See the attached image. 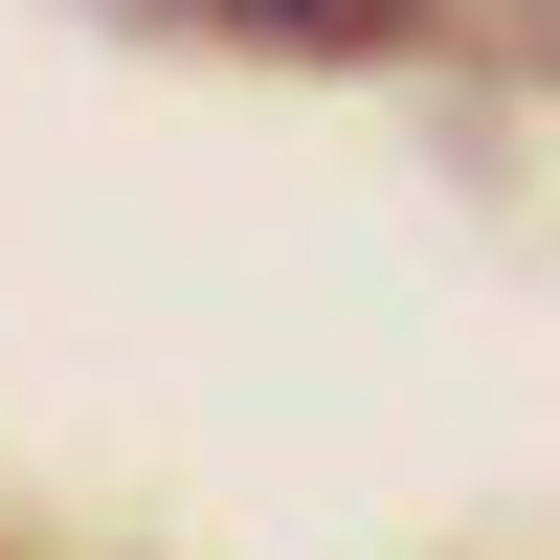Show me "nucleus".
<instances>
[{
	"instance_id": "nucleus-1",
	"label": "nucleus",
	"mask_w": 560,
	"mask_h": 560,
	"mask_svg": "<svg viewBox=\"0 0 560 560\" xmlns=\"http://www.w3.org/2000/svg\"><path fill=\"white\" fill-rule=\"evenodd\" d=\"M202 23H247V45H404L427 0H202Z\"/></svg>"
}]
</instances>
